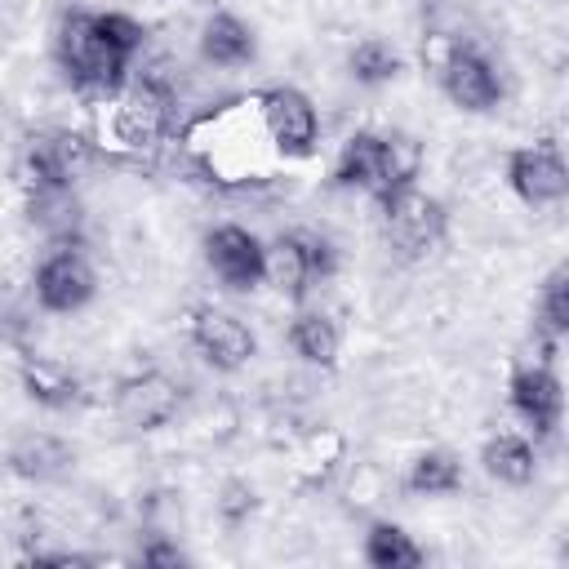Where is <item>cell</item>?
<instances>
[{"instance_id": "d4e9b609", "label": "cell", "mask_w": 569, "mask_h": 569, "mask_svg": "<svg viewBox=\"0 0 569 569\" xmlns=\"http://www.w3.org/2000/svg\"><path fill=\"white\" fill-rule=\"evenodd\" d=\"M147 560H151V565H182V551H173V547H151Z\"/></svg>"}, {"instance_id": "3957f363", "label": "cell", "mask_w": 569, "mask_h": 569, "mask_svg": "<svg viewBox=\"0 0 569 569\" xmlns=\"http://www.w3.org/2000/svg\"><path fill=\"white\" fill-rule=\"evenodd\" d=\"M378 204H382V231H387V240L405 258H418V253L440 244V236H445V204L431 200L427 191H418L413 182L396 187V191H382Z\"/></svg>"}, {"instance_id": "7c38bea8", "label": "cell", "mask_w": 569, "mask_h": 569, "mask_svg": "<svg viewBox=\"0 0 569 569\" xmlns=\"http://www.w3.org/2000/svg\"><path fill=\"white\" fill-rule=\"evenodd\" d=\"M511 409L533 427V436H551L565 409L560 378L547 365H525L511 373Z\"/></svg>"}, {"instance_id": "cb8c5ba5", "label": "cell", "mask_w": 569, "mask_h": 569, "mask_svg": "<svg viewBox=\"0 0 569 569\" xmlns=\"http://www.w3.org/2000/svg\"><path fill=\"white\" fill-rule=\"evenodd\" d=\"M98 27H102V36H107L120 53L133 58V53L142 49V36H147V31H142L138 18H129V13H98Z\"/></svg>"}, {"instance_id": "603a6c76", "label": "cell", "mask_w": 569, "mask_h": 569, "mask_svg": "<svg viewBox=\"0 0 569 569\" xmlns=\"http://www.w3.org/2000/svg\"><path fill=\"white\" fill-rule=\"evenodd\" d=\"M569 271L565 267H556L551 276H547V284H542V329L551 333V338H560L565 329H569Z\"/></svg>"}, {"instance_id": "4fadbf2b", "label": "cell", "mask_w": 569, "mask_h": 569, "mask_svg": "<svg viewBox=\"0 0 569 569\" xmlns=\"http://www.w3.org/2000/svg\"><path fill=\"white\" fill-rule=\"evenodd\" d=\"M445 93L462 111H493L502 98V84L476 49H453L445 62Z\"/></svg>"}, {"instance_id": "d6986e66", "label": "cell", "mask_w": 569, "mask_h": 569, "mask_svg": "<svg viewBox=\"0 0 569 569\" xmlns=\"http://www.w3.org/2000/svg\"><path fill=\"white\" fill-rule=\"evenodd\" d=\"M365 560L373 569H413L422 565V547L400 529V525H373L369 538H365Z\"/></svg>"}, {"instance_id": "9c48e42d", "label": "cell", "mask_w": 569, "mask_h": 569, "mask_svg": "<svg viewBox=\"0 0 569 569\" xmlns=\"http://www.w3.org/2000/svg\"><path fill=\"white\" fill-rule=\"evenodd\" d=\"M258 107H262L267 133H271V142H276L280 151H289V156H311V147H316V107H311L298 89L276 84V89H267V93L258 98Z\"/></svg>"}, {"instance_id": "277c9868", "label": "cell", "mask_w": 569, "mask_h": 569, "mask_svg": "<svg viewBox=\"0 0 569 569\" xmlns=\"http://www.w3.org/2000/svg\"><path fill=\"white\" fill-rule=\"evenodd\" d=\"M325 276H333V249H329V240L293 231V236H280L276 244H267L262 280L276 284L284 298L298 302V298H302L316 280H325Z\"/></svg>"}, {"instance_id": "8fae6325", "label": "cell", "mask_w": 569, "mask_h": 569, "mask_svg": "<svg viewBox=\"0 0 569 569\" xmlns=\"http://www.w3.org/2000/svg\"><path fill=\"white\" fill-rule=\"evenodd\" d=\"M178 413V382L164 373L124 378L116 391V418L133 431H156Z\"/></svg>"}, {"instance_id": "52a82bcc", "label": "cell", "mask_w": 569, "mask_h": 569, "mask_svg": "<svg viewBox=\"0 0 569 569\" xmlns=\"http://www.w3.org/2000/svg\"><path fill=\"white\" fill-rule=\"evenodd\" d=\"M93 267L71 244L53 249L36 271V298L44 311H80L93 298Z\"/></svg>"}, {"instance_id": "6da1fadb", "label": "cell", "mask_w": 569, "mask_h": 569, "mask_svg": "<svg viewBox=\"0 0 569 569\" xmlns=\"http://www.w3.org/2000/svg\"><path fill=\"white\" fill-rule=\"evenodd\" d=\"M418 169H422V147L409 133H351L338 156L333 182L382 196V191L409 187Z\"/></svg>"}, {"instance_id": "5b68a950", "label": "cell", "mask_w": 569, "mask_h": 569, "mask_svg": "<svg viewBox=\"0 0 569 569\" xmlns=\"http://www.w3.org/2000/svg\"><path fill=\"white\" fill-rule=\"evenodd\" d=\"M507 182L525 204H556L569 191V173L556 142H533L507 156Z\"/></svg>"}, {"instance_id": "30bf717a", "label": "cell", "mask_w": 569, "mask_h": 569, "mask_svg": "<svg viewBox=\"0 0 569 569\" xmlns=\"http://www.w3.org/2000/svg\"><path fill=\"white\" fill-rule=\"evenodd\" d=\"M191 342H196V351H200L213 369H227V373L240 369V365L258 351L249 325H244L240 316L213 311V307H200V311H196V320H191Z\"/></svg>"}, {"instance_id": "7a4b0ae2", "label": "cell", "mask_w": 569, "mask_h": 569, "mask_svg": "<svg viewBox=\"0 0 569 569\" xmlns=\"http://www.w3.org/2000/svg\"><path fill=\"white\" fill-rule=\"evenodd\" d=\"M58 62L67 76L89 93H116L129 71V53H120L102 27L98 13H67L58 27Z\"/></svg>"}, {"instance_id": "ba28073f", "label": "cell", "mask_w": 569, "mask_h": 569, "mask_svg": "<svg viewBox=\"0 0 569 569\" xmlns=\"http://www.w3.org/2000/svg\"><path fill=\"white\" fill-rule=\"evenodd\" d=\"M89 160H93L89 142L67 129H49L27 142V169L36 187H71L89 169Z\"/></svg>"}, {"instance_id": "44dd1931", "label": "cell", "mask_w": 569, "mask_h": 569, "mask_svg": "<svg viewBox=\"0 0 569 569\" xmlns=\"http://www.w3.org/2000/svg\"><path fill=\"white\" fill-rule=\"evenodd\" d=\"M405 485H409V493H427V498H436V493H458V489H462V467H458L453 453L431 449V453H422V458L409 467Z\"/></svg>"}, {"instance_id": "8992f818", "label": "cell", "mask_w": 569, "mask_h": 569, "mask_svg": "<svg viewBox=\"0 0 569 569\" xmlns=\"http://www.w3.org/2000/svg\"><path fill=\"white\" fill-rule=\"evenodd\" d=\"M204 258H209L213 276H218L227 289H253V284H262V258H267V244H262L253 231L236 227V222L209 231V240H204Z\"/></svg>"}, {"instance_id": "ac0fdd59", "label": "cell", "mask_w": 569, "mask_h": 569, "mask_svg": "<svg viewBox=\"0 0 569 569\" xmlns=\"http://www.w3.org/2000/svg\"><path fill=\"white\" fill-rule=\"evenodd\" d=\"M480 462H485V471H489L493 480H502V485H529V480H533V449H529V440H520V436H493V440L485 445Z\"/></svg>"}, {"instance_id": "ffe728a7", "label": "cell", "mask_w": 569, "mask_h": 569, "mask_svg": "<svg viewBox=\"0 0 569 569\" xmlns=\"http://www.w3.org/2000/svg\"><path fill=\"white\" fill-rule=\"evenodd\" d=\"M31 222L58 240H67L80 222V204L71 196V187H36L31 196Z\"/></svg>"}, {"instance_id": "2e32d148", "label": "cell", "mask_w": 569, "mask_h": 569, "mask_svg": "<svg viewBox=\"0 0 569 569\" xmlns=\"http://www.w3.org/2000/svg\"><path fill=\"white\" fill-rule=\"evenodd\" d=\"M22 391H27L36 405H44V409H67V405L80 400V382H76L62 365H53V360L27 365V369H22Z\"/></svg>"}, {"instance_id": "7402d4cb", "label": "cell", "mask_w": 569, "mask_h": 569, "mask_svg": "<svg viewBox=\"0 0 569 569\" xmlns=\"http://www.w3.org/2000/svg\"><path fill=\"white\" fill-rule=\"evenodd\" d=\"M396 71H400V53L391 44H382V40L369 36V40H360L351 49V76L360 84H387Z\"/></svg>"}, {"instance_id": "9a60e30c", "label": "cell", "mask_w": 569, "mask_h": 569, "mask_svg": "<svg viewBox=\"0 0 569 569\" xmlns=\"http://www.w3.org/2000/svg\"><path fill=\"white\" fill-rule=\"evenodd\" d=\"M289 342H293V351H298L307 365L329 369V365L338 360V329H333V320L320 316V311H302V316L289 325Z\"/></svg>"}, {"instance_id": "e0dca14e", "label": "cell", "mask_w": 569, "mask_h": 569, "mask_svg": "<svg viewBox=\"0 0 569 569\" xmlns=\"http://www.w3.org/2000/svg\"><path fill=\"white\" fill-rule=\"evenodd\" d=\"M9 462H13V471L27 476V480H58V476L71 467V449H67L62 440H53V436H31V440H22V445L9 453Z\"/></svg>"}, {"instance_id": "5bb4252c", "label": "cell", "mask_w": 569, "mask_h": 569, "mask_svg": "<svg viewBox=\"0 0 569 569\" xmlns=\"http://www.w3.org/2000/svg\"><path fill=\"white\" fill-rule=\"evenodd\" d=\"M200 53L213 67H244L253 58V31L236 13H213L200 31Z\"/></svg>"}]
</instances>
